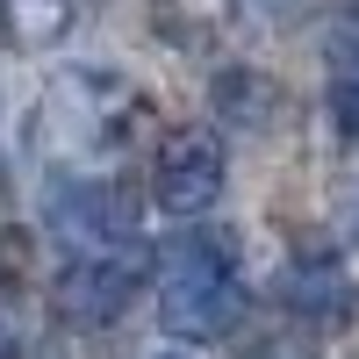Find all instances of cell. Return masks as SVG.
Listing matches in <instances>:
<instances>
[{"mask_svg": "<svg viewBox=\"0 0 359 359\" xmlns=\"http://www.w3.org/2000/svg\"><path fill=\"white\" fill-rule=\"evenodd\" d=\"M237 316H245L237 252L223 237H180L165 252V273H158V323L187 345H208V338H230Z\"/></svg>", "mask_w": 359, "mask_h": 359, "instance_id": "6da1fadb", "label": "cell"}, {"mask_svg": "<svg viewBox=\"0 0 359 359\" xmlns=\"http://www.w3.org/2000/svg\"><path fill=\"white\" fill-rule=\"evenodd\" d=\"M50 230L65 237L72 252H115L137 237V208L115 180H94V172H72L50 187Z\"/></svg>", "mask_w": 359, "mask_h": 359, "instance_id": "7a4b0ae2", "label": "cell"}, {"mask_svg": "<svg viewBox=\"0 0 359 359\" xmlns=\"http://www.w3.org/2000/svg\"><path fill=\"white\" fill-rule=\"evenodd\" d=\"M223 144L208 137V130H180L158 144V158H151V201L165 208V216H208V208L223 201Z\"/></svg>", "mask_w": 359, "mask_h": 359, "instance_id": "3957f363", "label": "cell"}, {"mask_svg": "<svg viewBox=\"0 0 359 359\" xmlns=\"http://www.w3.org/2000/svg\"><path fill=\"white\" fill-rule=\"evenodd\" d=\"M137 280H144V266L130 252H79L65 273H57L50 302H57V316H65L72 331H101V323H115L137 302Z\"/></svg>", "mask_w": 359, "mask_h": 359, "instance_id": "277c9868", "label": "cell"}, {"mask_svg": "<svg viewBox=\"0 0 359 359\" xmlns=\"http://www.w3.org/2000/svg\"><path fill=\"white\" fill-rule=\"evenodd\" d=\"M280 302L302 316V323L331 331V323H345V316L359 309V287H352V273H345V259H331V252H302V259L280 273Z\"/></svg>", "mask_w": 359, "mask_h": 359, "instance_id": "5b68a950", "label": "cell"}, {"mask_svg": "<svg viewBox=\"0 0 359 359\" xmlns=\"http://www.w3.org/2000/svg\"><path fill=\"white\" fill-rule=\"evenodd\" d=\"M331 123L359 137V8L331 22Z\"/></svg>", "mask_w": 359, "mask_h": 359, "instance_id": "8992f818", "label": "cell"}, {"mask_svg": "<svg viewBox=\"0 0 359 359\" xmlns=\"http://www.w3.org/2000/svg\"><path fill=\"white\" fill-rule=\"evenodd\" d=\"M0 8H8V29H15L29 50H43V43H57V36L79 22L86 0H0Z\"/></svg>", "mask_w": 359, "mask_h": 359, "instance_id": "52a82bcc", "label": "cell"}, {"mask_svg": "<svg viewBox=\"0 0 359 359\" xmlns=\"http://www.w3.org/2000/svg\"><path fill=\"white\" fill-rule=\"evenodd\" d=\"M302 8H309V0H245V15H252V22H266V29H280V22H294Z\"/></svg>", "mask_w": 359, "mask_h": 359, "instance_id": "ba28073f", "label": "cell"}, {"mask_svg": "<svg viewBox=\"0 0 359 359\" xmlns=\"http://www.w3.org/2000/svg\"><path fill=\"white\" fill-rule=\"evenodd\" d=\"M0 359H22V345H15V331L0 323Z\"/></svg>", "mask_w": 359, "mask_h": 359, "instance_id": "9c48e42d", "label": "cell"}, {"mask_svg": "<svg viewBox=\"0 0 359 359\" xmlns=\"http://www.w3.org/2000/svg\"><path fill=\"white\" fill-rule=\"evenodd\" d=\"M165 359H172V352H165Z\"/></svg>", "mask_w": 359, "mask_h": 359, "instance_id": "30bf717a", "label": "cell"}]
</instances>
